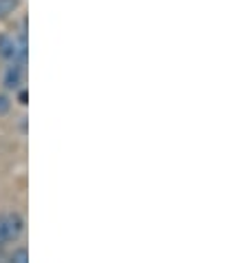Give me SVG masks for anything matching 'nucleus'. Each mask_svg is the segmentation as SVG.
I'll list each match as a JSON object with an SVG mask.
<instances>
[{
  "mask_svg": "<svg viewBox=\"0 0 247 263\" xmlns=\"http://www.w3.org/2000/svg\"><path fill=\"white\" fill-rule=\"evenodd\" d=\"M27 259H29L27 250H16L11 254V261H18V263H27Z\"/></svg>",
  "mask_w": 247,
  "mask_h": 263,
  "instance_id": "39448f33",
  "label": "nucleus"
},
{
  "mask_svg": "<svg viewBox=\"0 0 247 263\" xmlns=\"http://www.w3.org/2000/svg\"><path fill=\"white\" fill-rule=\"evenodd\" d=\"M9 243V232H7V219L5 215H0V246Z\"/></svg>",
  "mask_w": 247,
  "mask_h": 263,
  "instance_id": "20e7f679",
  "label": "nucleus"
},
{
  "mask_svg": "<svg viewBox=\"0 0 247 263\" xmlns=\"http://www.w3.org/2000/svg\"><path fill=\"white\" fill-rule=\"evenodd\" d=\"M11 108V100L7 96H0V115H5Z\"/></svg>",
  "mask_w": 247,
  "mask_h": 263,
  "instance_id": "423d86ee",
  "label": "nucleus"
},
{
  "mask_svg": "<svg viewBox=\"0 0 247 263\" xmlns=\"http://www.w3.org/2000/svg\"><path fill=\"white\" fill-rule=\"evenodd\" d=\"M5 219H7V232H9V241L20 239V235L25 232V219L20 217L18 213L5 215Z\"/></svg>",
  "mask_w": 247,
  "mask_h": 263,
  "instance_id": "f03ea898",
  "label": "nucleus"
},
{
  "mask_svg": "<svg viewBox=\"0 0 247 263\" xmlns=\"http://www.w3.org/2000/svg\"><path fill=\"white\" fill-rule=\"evenodd\" d=\"M3 82H5L7 89H13V91H16L18 86L23 84V67H20V64H16V62H13L11 67H7Z\"/></svg>",
  "mask_w": 247,
  "mask_h": 263,
  "instance_id": "7ed1b4c3",
  "label": "nucleus"
},
{
  "mask_svg": "<svg viewBox=\"0 0 247 263\" xmlns=\"http://www.w3.org/2000/svg\"><path fill=\"white\" fill-rule=\"evenodd\" d=\"M20 104H27V93H25V91L20 93Z\"/></svg>",
  "mask_w": 247,
  "mask_h": 263,
  "instance_id": "0eeeda50",
  "label": "nucleus"
},
{
  "mask_svg": "<svg viewBox=\"0 0 247 263\" xmlns=\"http://www.w3.org/2000/svg\"><path fill=\"white\" fill-rule=\"evenodd\" d=\"M18 55L25 60V58H27V51L20 49V47L16 45V40L9 38V35H0V58L16 62V60H18Z\"/></svg>",
  "mask_w": 247,
  "mask_h": 263,
  "instance_id": "f257e3e1",
  "label": "nucleus"
}]
</instances>
